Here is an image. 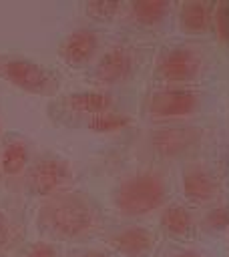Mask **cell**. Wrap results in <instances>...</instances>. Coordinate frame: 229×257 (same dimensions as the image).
<instances>
[{
	"instance_id": "cell-1",
	"label": "cell",
	"mask_w": 229,
	"mask_h": 257,
	"mask_svg": "<svg viewBox=\"0 0 229 257\" xmlns=\"http://www.w3.org/2000/svg\"><path fill=\"white\" fill-rule=\"evenodd\" d=\"M104 227V215L94 199L82 191H60L40 201L36 229L48 241H86Z\"/></svg>"
},
{
	"instance_id": "cell-2",
	"label": "cell",
	"mask_w": 229,
	"mask_h": 257,
	"mask_svg": "<svg viewBox=\"0 0 229 257\" xmlns=\"http://www.w3.org/2000/svg\"><path fill=\"white\" fill-rule=\"evenodd\" d=\"M169 183L161 171L143 169L119 181L114 187V207L125 217H145L167 203Z\"/></svg>"
},
{
	"instance_id": "cell-3",
	"label": "cell",
	"mask_w": 229,
	"mask_h": 257,
	"mask_svg": "<svg viewBox=\"0 0 229 257\" xmlns=\"http://www.w3.org/2000/svg\"><path fill=\"white\" fill-rule=\"evenodd\" d=\"M0 78L36 96H52L60 86L58 76L50 68L34 58L12 52H0Z\"/></svg>"
},
{
	"instance_id": "cell-4",
	"label": "cell",
	"mask_w": 229,
	"mask_h": 257,
	"mask_svg": "<svg viewBox=\"0 0 229 257\" xmlns=\"http://www.w3.org/2000/svg\"><path fill=\"white\" fill-rule=\"evenodd\" d=\"M72 167L66 159L44 155L30 163L24 175V189L28 195L46 199L60 191H66L72 183Z\"/></svg>"
},
{
	"instance_id": "cell-5",
	"label": "cell",
	"mask_w": 229,
	"mask_h": 257,
	"mask_svg": "<svg viewBox=\"0 0 229 257\" xmlns=\"http://www.w3.org/2000/svg\"><path fill=\"white\" fill-rule=\"evenodd\" d=\"M201 96L187 86H165L155 90L147 100V112L155 120H181L197 112Z\"/></svg>"
},
{
	"instance_id": "cell-6",
	"label": "cell",
	"mask_w": 229,
	"mask_h": 257,
	"mask_svg": "<svg viewBox=\"0 0 229 257\" xmlns=\"http://www.w3.org/2000/svg\"><path fill=\"white\" fill-rule=\"evenodd\" d=\"M203 60L197 50L191 46H171L161 52L157 58L155 72L161 80H165L169 86H181L185 82H191L201 72Z\"/></svg>"
},
{
	"instance_id": "cell-7",
	"label": "cell",
	"mask_w": 229,
	"mask_h": 257,
	"mask_svg": "<svg viewBox=\"0 0 229 257\" xmlns=\"http://www.w3.org/2000/svg\"><path fill=\"white\" fill-rule=\"evenodd\" d=\"M201 141V131L191 124H165L151 133L149 147L157 157L177 159L195 149Z\"/></svg>"
},
{
	"instance_id": "cell-8",
	"label": "cell",
	"mask_w": 229,
	"mask_h": 257,
	"mask_svg": "<svg viewBox=\"0 0 229 257\" xmlns=\"http://www.w3.org/2000/svg\"><path fill=\"white\" fill-rule=\"evenodd\" d=\"M135 52L127 44H112L106 48L92 70V78L100 86H114L125 82L135 70Z\"/></svg>"
},
{
	"instance_id": "cell-9",
	"label": "cell",
	"mask_w": 229,
	"mask_h": 257,
	"mask_svg": "<svg viewBox=\"0 0 229 257\" xmlns=\"http://www.w3.org/2000/svg\"><path fill=\"white\" fill-rule=\"evenodd\" d=\"M98 46H100V38L96 30L76 28L62 38L58 46V54L70 68H80L92 60Z\"/></svg>"
},
{
	"instance_id": "cell-10",
	"label": "cell",
	"mask_w": 229,
	"mask_h": 257,
	"mask_svg": "<svg viewBox=\"0 0 229 257\" xmlns=\"http://www.w3.org/2000/svg\"><path fill=\"white\" fill-rule=\"evenodd\" d=\"M108 245L127 257H145L155 247V235L151 229L141 225H131L114 231L108 237Z\"/></svg>"
},
{
	"instance_id": "cell-11",
	"label": "cell",
	"mask_w": 229,
	"mask_h": 257,
	"mask_svg": "<svg viewBox=\"0 0 229 257\" xmlns=\"http://www.w3.org/2000/svg\"><path fill=\"white\" fill-rule=\"evenodd\" d=\"M30 167L28 141L20 135H8L0 149V173L4 179H18L26 175Z\"/></svg>"
},
{
	"instance_id": "cell-12",
	"label": "cell",
	"mask_w": 229,
	"mask_h": 257,
	"mask_svg": "<svg viewBox=\"0 0 229 257\" xmlns=\"http://www.w3.org/2000/svg\"><path fill=\"white\" fill-rule=\"evenodd\" d=\"M181 187H183L185 197L193 203L213 201L219 191V185H217V179L213 177V173L201 165H191L183 171Z\"/></svg>"
},
{
	"instance_id": "cell-13",
	"label": "cell",
	"mask_w": 229,
	"mask_h": 257,
	"mask_svg": "<svg viewBox=\"0 0 229 257\" xmlns=\"http://www.w3.org/2000/svg\"><path fill=\"white\" fill-rule=\"evenodd\" d=\"M62 104L72 114H82V116L90 118V116H94L98 112L114 108V96L110 92H106V90L88 88V90L68 92L64 96V100H62Z\"/></svg>"
},
{
	"instance_id": "cell-14",
	"label": "cell",
	"mask_w": 229,
	"mask_h": 257,
	"mask_svg": "<svg viewBox=\"0 0 229 257\" xmlns=\"http://www.w3.org/2000/svg\"><path fill=\"white\" fill-rule=\"evenodd\" d=\"M213 4L207 2H185L179 10V24L189 34H201L213 24Z\"/></svg>"
},
{
	"instance_id": "cell-15",
	"label": "cell",
	"mask_w": 229,
	"mask_h": 257,
	"mask_svg": "<svg viewBox=\"0 0 229 257\" xmlns=\"http://www.w3.org/2000/svg\"><path fill=\"white\" fill-rule=\"evenodd\" d=\"M161 227L173 237H185L193 229V215L181 203H171L161 213Z\"/></svg>"
},
{
	"instance_id": "cell-16",
	"label": "cell",
	"mask_w": 229,
	"mask_h": 257,
	"mask_svg": "<svg viewBox=\"0 0 229 257\" xmlns=\"http://www.w3.org/2000/svg\"><path fill=\"white\" fill-rule=\"evenodd\" d=\"M127 10L131 14V18L141 24V26H155L159 24L167 12H169V2L163 0H137L127 4Z\"/></svg>"
},
{
	"instance_id": "cell-17",
	"label": "cell",
	"mask_w": 229,
	"mask_h": 257,
	"mask_svg": "<svg viewBox=\"0 0 229 257\" xmlns=\"http://www.w3.org/2000/svg\"><path fill=\"white\" fill-rule=\"evenodd\" d=\"M133 124V118L127 112H121L117 108L98 112L90 118H86V126L92 133H100V135H108V133H121L125 128H129Z\"/></svg>"
},
{
	"instance_id": "cell-18",
	"label": "cell",
	"mask_w": 229,
	"mask_h": 257,
	"mask_svg": "<svg viewBox=\"0 0 229 257\" xmlns=\"http://www.w3.org/2000/svg\"><path fill=\"white\" fill-rule=\"evenodd\" d=\"M24 235V223L18 213L0 207V255L10 251Z\"/></svg>"
},
{
	"instance_id": "cell-19",
	"label": "cell",
	"mask_w": 229,
	"mask_h": 257,
	"mask_svg": "<svg viewBox=\"0 0 229 257\" xmlns=\"http://www.w3.org/2000/svg\"><path fill=\"white\" fill-rule=\"evenodd\" d=\"M127 8L125 4L121 2H86L84 4V10L86 14L92 18V20H100V22H110L114 20L121 10Z\"/></svg>"
},
{
	"instance_id": "cell-20",
	"label": "cell",
	"mask_w": 229,
	"mask_h": 257,
	"mask_svg": "<svg viewBox=\"0 0 229 257\" xmlns=\"http://www.w3.org/2000/svg\"><path fill=\"white\" fill-rule=\"evenodd\" d=\"M213 26L221 40H229V4H217L213 10Z\"/></svg>"
},
{
	"instance_id": "cell-21",
	"label": "cell",
	"mask_w": 229,
	"mask_h": 257,
	"mask_svg": "<svg viewBox=\"0 0 229 257\" xmlns=\"http://www.w3.org/2000/svg\"><path fill=\"white\" fill-rule=\"evenodd\" d=\"M22 257H62V255L52 241H36L24 249Z\"/></svg>"
},
{
	"instance_id": "cell-22",
	"label": "cell",
	"mask_w": 229,
	"mask_h": 257,
	"mask_svg": "<svg viewBox=\"0 0 229 257\" xmlns=\"http://www.w3.org/2000/svg\"><path fill=\"white\" fill-rule=\"evenodd\" d=\"M209 225L211 227H223V225H227V211L225 209H213V213L209 215Z\"/></svg>"
},
{
	"instance_id": "cell-23",
	"label": "cell",
	"mask_w": 229,
	"mask_h": 257,
	"mask_svg": "<svg viewBox=\"0 0 229 257\" xmlns=\"http://www.w3.org/2000/svg\"><path fill=\"white\" fill-rule=\"evenodd\" d=\"M173 257H205V255L195 251V249H183V251H177Z\"/></svg>"
},
{
	"instance_id": "cell-24",
	"label": "cell",
	"mask_w": 229,
	"mask_h": 257,
	"mask_svg": "<svg viewBox=\"0 0 229 257\" xmlns=\"http://www.w3.org/2000/svg\"><path fill=\"white\" fill-rule=\"evenodd\" d=\"M80 257H112V255L106 251H100V249H90V251H84Z\"/></svg>"
}]
</instances>
